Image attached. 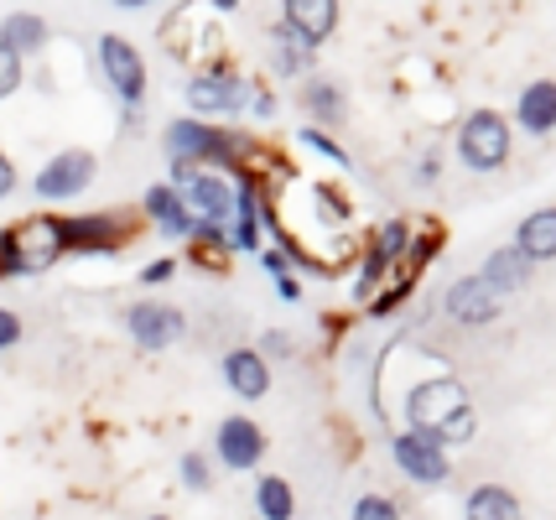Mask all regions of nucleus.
<instances>
[{
  "mask_svg": "<svg viewBox=\"0 0 556 520\" xmlns=\"http://www.w3.org/2000/svg\"><path fill=\"white\" fill-rule=\"evenodd\" d=\"M172 276H177V255H162V261L141 266V287H162V281H172Z\"/></svg>",
  "mask_w": 556,
  "mask_h": 520,
  "instance_id": "c756f323",
  "label": "nucleus"
},
{
  "mask_svg": "<svg viewBox=\"0 0 556 520\" xmlns=\"http://www.w3.org/2000/svg\"><path fill=\"white\" fill-rule=\"evenodd\" d=\"M11 193H16V162H11V156L0 151V203L11 199Z\"/></svg>",
  "mask_w": 556,
  "mask_h": 520,
  "instance_id": "473e14b6",
  "label": "nucleus"
},
{
  "mask_svg": "<svg viewBox=\"0 0 556 520\" xmlns=\"http://www.w3.org/2000/svg\"><path fill=\"white\" fill-rule=\"evenodd\" d=\"M146 520H172V516H146Z\"/></svg>",
  "mask_w": 556,
  "mask_h": 520,
  "instance_id": "e433bc0d",
  "label": "nucleus"
},
{
  "mask_svg": "<svg viewBox=\"0 0 556 520\" xmlns=\"http://www.w3.org/2000/svg\"><path fill=\"white\" fill-rule=\"evenodd\" d=\"M390 458H395V469L406 473L412 484H442L453 464H447V447L432 443V437H421V432H395L390 437Z\"/></svg>",
  "mask_w": 556,
  "mask_h": 520,
  "instance_id": "1a4fd4ad",
  "label": "nucleus"
},
{
  "mask_svg": "<svg viewBox=\"0 0 556 520\" xmlns=\"http://www.w3.org/2000/svg\"><path fill=\"white\" fill-rule=\"evenodd\" d=\"M94 173H99L94 151L68 147V151H58V156L42 162V173L31 177V193L42 203H68V199H78V193H89Z\"/></svg>",
  "mask_w": 556,
  "mask_h": 520,
  "instance_id": "423d86ee",
  "label": "nucleus"
},
{
  "mask_svg": "<svg viewBox=\"0 0 556 520\" xmlns=\"http://www.w3.org/2000/svg\"><path fill=\"white\" fill-rule=\"evenodd\" d=\"M468 411V391H463L453 375H432V380H416V385H406V401H401V417H406V427L412 432H421V437H442L453 421Z\"/></svg>",
  "mask_w": 556,
  "mask_h": 520,
  "instance_id": "f03ea898",
  "label": "nucleus"
},
{
  "mask_svg": "<svg viewBox=\"0 0 556 520\" xmlns=\"http://www.w3.org/2000/svg\"><path fill=\"white\" fill-rule=\"evenodd\" d=\"M177 479H182V490H193V495H203V490L214 484V469H208V453H198V447H188V453H182V464H177Z\"/></svg>",
  "mask_w": 556,
  "mask_h": 520,
  "instance_id": "a878e982",
  "label": "nucleus"
},
{
  "mask_svg": "<svg viewBox=\"0 0 556 520\" xmlns=\"http://www.w3.org/2000/svg\"><path fill=\"white\" fill-rule=\"evenodd\" d=\"M509 147H515V136H509V121L500 110H473L458 130V156L473 167V173H494V167H505L509 162Z\"/></svg>",
  "mask_w": 556,
  "mask_h": 520,
  "instance_id": "20e7f679",
  "label": "nucleus"
},
{
  "mask_svg": "<svg viewBox=\"0 0 556 520\" xmlns=\"http://www.w3.org/2000/svg\"><path fill=\"white\" fill-rule=\"evenodd\" d=\"M302 104H307V115L317 121V130H323V125H343V115H349L343 89L339 84H328V78H313V84L302 89Z\"/></svg>",
  "mask_w": 556,
  "mask_h": 520,
  "instance_id": "b1692460",
  "label": "nucleus"
},
{
  "mask_svg": "<svg viewBox=\"0 0 556 520\" xmlns=\"http://www.w3.org/2000/svg\"><path fill=\"white\" fill-rule=\"evenodd\" d=\"M172 188L182 193V203L193 208L203 224H235V188L218 173H203V167H188V162H172Z\"/></svg>",
  "mask_w": 556,
  "mask_h": 520,
  "instance_id": "39448f33",
  "label": "nucleus"
},
{
  "mask_svg": "<svg viewBox=\"0 0 556 520\" xmlns=\"http://www.w3.org/2000/svg\"><path fill=\"white\" fill-rule=\"evenodd\" d=\"M58 234H63V255H115L125 245V229L115 214H73V219H58Z\"/></svg>",
  "mask_w": 556,
  "mask_h": 520,
  "instance_id": "9d476101",
  "label": "nucleus"
},
{
  "mask_svg": "<svg viewBox=\"0 0 556 520\" xmlns=\"http://www.w3.org/2000/svg\"><path fill=\"white\" fill-rule=\"evenodd\" d=\"M261 224H266V208H261V182H255V177H240V193H235V224H229V245L255 250L261 245Z\"/></svg>",
  "mask_w": 556,
  "mask_h": 520,
  "instance_id": "f3484780",
  "label": "nucleus"
},
{
  "mask_svg": "<svg viewBox=\"0 0 556 520\" xmlns=\"http://www.w3.org/2000/svg\"><path fill=\"white\" fill-rule=\"evenodd\" d=\"M11 245H16V261H22V276L48 271L52 261L63 255L58 219H52V214H31L26 224H11Z\"/></svg>",
  "mask_w": 556,
  "mask_h": 520,
  "instance_id": "ddd939ff",
  "label": "nucleus"
},
{
  "mask_svg": "<svg viewBox=\"0 0 556 520\" xmlns=\"http://www.w3.org/2000/svg\"><path fill=\"white\" fill-rule=\"evenodd\" d=\"M270 37H276L270 68H276L281 78H296V74H307V68H313V48H307V42H302V37L291 31V26L276 22V31H270Z\"/></svg>",
  "mask_w": 556,
  "mask_h": 520,
  "instance_id": "5701e85b",
  "label": "nucleus"
},
{
  "mask_svg": "<svg viewBox=\"0 0 556 520\" xmlns=\"http://www.w3.org/2000/svg\"><path fill=\"white\" fill-rule=\"evenodd\" d=\"M188 110H193V121H235L250 110V84L235 74V63H208L203 74L188 78Z\"/></svg>",
  "mask_w": 556,
  "mask_h": 520,
  "instance_id": "7ed1b4c3",
  "label": "nucleus"
},
{
  "mask_svg": "<svg viewBox=\"0 0 556 520\" xmlns=\"http://www.w3.org/2000/svg\"><path fill=\"white\" fill-rule=\"evenodd\" d=\"M437 173H442V162H437V151H432V156H421V167H416V182H421V188H432Z\"/></svg>",
  "mask_w": 556,
  "mask_h": 520,
  "instance_id": "f704fd0d",
  "label": "nucleus"
},
{
  "mask_svg": "<svg viewBox=\"0 0 556 520\" xmlns=\"http://www.w3.org/2000/svg\"><path fill=\"white\" fill-rule=\"evenodd\" d=\"M141 208H146V219L156 224L162 234H172V240H193L198 234V214L182 203V193H177L172 182H151Z\"/></svg>",
  "mask_w": 556,
  "mask_h": 520,
  "instance_id": "4468645a",
  "label": "nucleus"
},
{
  "mask_svg": "<svg viewBox=\"0 0 556 520\" xmlns=\"http://www.w3.org/2000/svg\"><path fill=\"white\" fill-rule=\"evenodd\" d=\"M125 328H130V339L141 348H172L182 333H188V318H182V307H172V302H130L125 307Z\"/></svg>",
  "mask_w": 556,
  "mask_h": 520,
  "instance_id": "6e6552de",
  "label": "nucleus"
},
{
  "mask_svg": "<svg viewBox=\"0 0 556 520\" xmlns=\"http://www.w3.org/2000/svg\"><path fill=\"white\" fill-rule=\"evenodd\" d=\"M261 344H266V354H270V359H287V354H291V339H287V333H281V328H270V333H266V339H261Z\"/></svg>",
  "mask_w": 556,
  "mask_h": 520,
  "instance_id": "72a5a7b5",
  "label": "nucleus"
},
{
  "mask_svg": "<svg viewBox=\"0 0 556 520\" xmlns=\"http://www.w3.org/2000/svg\"><path fill=\"white\" fill-rule=\"evenodd\" d=\"M162 147H167L172 162H188V167H203V173H240V151H244V136L240 130H218L208 121H172L167 136H162Z\"/></svg>",
  "mask_w": 556,
  "mask_h": 520,
  "instance_id": "f257e3e1",
  "label": "nucleus"
},
{
  "mask_svg": "<svg viewBox=\"0 0 556 520\" xmlns=\"http://www.w3.org/2000/svg\"><path fill=\"white\" fill-rule=\"evenodd\" d=\"M531 261H526V255H520V250L515 245H500V250H489V261H484V281L489 287H494V292H500V297H505V292H520V287H526V281H531Z\"/></svg>",
  "mask_w": 556,
  "mask_h": 520,
  "instance_id": "412c9836",
  "label": "nucleus"
},
{
  "mask_svg": "<svg viewBox=\"0 0 556 520\" xmlns=\"http://www.w3.org/2000/svg\"><path fill=\"white\" fill-rule=\"evenodd\" d=\"M281 26H291L307 48H317V42H328L339 31V5L333 0H287L281 5Z\"/></svg>",
  "mask_w": 556,
  "mask_h": 520,
  "instance_id": "2eb2a0df",
  "label": "nucleus"
},
{
  "mask_svg": "<svg viewBox=\"0 0 556 520\" xmlns=\"http://www.w3.org/2000/svg\"><path fill=\"white\" fill-rule=\"evenodd\" d=\"M214 453L229 473H250L261 458H266V432H261V421L224 417L218 421V432H214Z\"/></svg>",
  "mask_w": 556,
  "mask_h": 520,
  "instance_id": "9b49d317",
  "label": "nucleus"
},
{
  "mask_svg": "<svg viewBox=\"0 0 556 520\" xmlns=\"http://www.w3.org/2000/svg\"><path fill=\"white\" fill-rule=\"evenodd\" d=\"M255 510H261V520H291L296 516V490H291L281 473H266L255 484Z\"/></svg>",
  "mask_w": 556,
  "mask_h": 520,
  "instance_id": "393cba45",
  "label": "nucleus"
},
{
  "mask_svg": "<svg viewBox=\"0 0 556 520\" xmlns=\"http://www.w3.org/2000/svg\"><path fill=\"white\" fill-rule=\"evenodd\" d=\"M22 84H26V63L11 48H0V100H11Z\"/></svg>",
  "mask_w": 556,
  "mask_h": 520,
  "instance_id": "cd10ccee",
  "label": "nucleus"
},
{
  "mask_svg": "<svg viewBox=\"0 0 556 520\" xmlns=\"http://www.w3.org/2000/svg\"><path fill=\"white\" fill-rule=\"evenodd\" d=\"M515 250L541 266V261H556V208H535L520 219V234H515Z\"/></svg>",
  "mask_w": 556,
  "mask_h": 520,
  "instance_id": "aec40b11",
  "label": "nucleus"
},
{
  "mask_svg": "<svg viewBox=\"0 0 556 520\" xmlns=\"http://www.w3.org/2000/svg\"><path fill=\"white\" fill-rule=\"evenodd\" d=\"M515 121H520L526 136H552L556 130V84L552 78L526 84V94H520V104H515Z\"/></svg>",
  "mask_w": 556,
  "mask_h": 520,
  "instance_id": "a211bd4d",
  "label": "nucleus"
},
{
  "mask_svg": "<svg viewBox=\"0 0 556 520\" xmlns=\"http://www.w3.org/2000/svg\"><path fill=\"white\" fill-rule=\"evenodd\" d=\"M52 37V26L37 16V11H11L5 22H0V48H11L16 58H31V52H42Z\"/></svg>",
  "mask_w": 556,
  "mask_h": 520,
  "instance_id": "6ab92c4d",
  "label": "nucleus"
},
{
  "mask_svg": "<svg viewBox=\"0 0 556 520\" xmlns=\"http://www.w3.org/2000/svg\"><path fill=\"white\" fill-rule=\"evenodd\" d=\"M276 292H281V302H296L302 297V281H296V276H281V281H276Z\"/></svg>",
  "mask_w": 556,
  "mask_h": 520,
  "instance_id": "c9c22d12",
  "label": "nucleus"
},
{
  "mask_svg": "<svg viewBox=\"0 0 556 520\" xmlns=\"http://www.w3.org/2000/svg\"><path fill=\"white\" fill-rule=\"evenodd\" d=\"M99 74L110 78V89L121 94V104L136 115L146 100V58L125 37H115V31H104L99 37Z\"/></svg>",
  "mask_w": 556,
  "mask_h": 520,
  "instance_id": "0eeeda50",
  "label": "nucleus"
},
{
  "mask_svg": "<svg viewBox=\"0 0 556 520\" xmlns=\"http://www.w3.org/2000/svg\"><path fill=\"white\" fill-rule=\"evenodd\" d=\"M463 520H520V499L505 484H479L463 499Z\"/></svg>",
  "mask_w": 556,
  "mask_h": 520,
  "instance_id": "4be33fe9",
  "label": "nucleus"
},
{
  "mask_svg": "<svg viewBox=\"0 0 556 520\" xmlns=\"http://www.w3.org/2000/svg\"><path fill=\"white\" fill-rule=\"evenodd\" d=\"M349 520H401V510H395L390 495H359V505H354Z\"/></svg>",
  "mask_w": 556,
  "mask_h": 520,
  "instance_id": "c85d7f7f",
  "label": "nucleus"
},
{
  "mask_svg": "<svg viewBox=\"0 0 556 520\" xmlns=\"http://www.w3.org/2000/svg\"><path fill=\"white\" fill-rule=\"evenodd\" d=\"M224 385L244 401H261L270 391V365L261 348H229L224 354Z\"/></svg>",
  "mask_w": 556,
  "mask_h": 520,
  "instance_id": "dca6fc26",
  "label": "nucleus"
},
{
  "mask_svg": "<svg viewBox=\"0 0 556 520\" xmlns=\"http://www.w3.org/2000/svg\"><path fill=\"white\" fill-rule=\"evenodd\" d=\"M500 292L489 287L484 276H458L447 292H442V313L453 322H463V328H484V322L500 318Z\"/></svg>",
  "mask_w": 556,
  "mask_h": 520,
  "instance_id": "f8f14e48",
  "label": "nucleus"
},
{
  "mask_svg": "<svg viewBox=\"0 0 556 520\" xmlns=\"http://www.w3.org/2000/svg\"><path fill=\"white\" fill-rule=\"evenodd\" d=\"M16 344H22V318H16L11 307H0V354L16 348Z\"/></svg>",
  "mask_w": 556,
  "mask_h": 520,
  "instance_id": "7c9ffc66",
  "label": "nucleus"
},
{
  "mask_svg": "<svg viewBox=\"0 0 556 520\" xmlns=\"http://www.w3.org/2000/svg\"><path fill=\"white\" fill-rule=\"evenodd\" d=\"M250 110H255L261 121H270V115H276V94H270L266 84H250Z\"/></svg>",
  "mask_w": 556,
  "mask_h": 520,
  "instance_id": "2f4dec72",
  "label": "nucleus"
},
{
  "mask_svg": "<svg viewBox=\"0 0 556 520\" xmlns=\"http://www.w3.org/2000/svg\"><path fill=\"white\" fill-rule=\"evenodd\" d=\"M302 147H313L317 156H328L333 167H349V151H343L339 141L328 136V130H317V125H302Z\"/></svg>",
  "mask_w": 556,
  "mask_h": 520,
  "instance_id": "bb28decb",
  "label": "nucleus"
}]
</instances>
